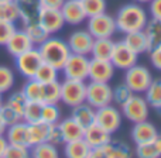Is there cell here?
Segmentation results:
<instances>
[{
    "label": "cell",
    "instance_id": "obj_42",
    "mask_svg": "<svg viewBox=\"0 0 161 158\" xmlns=\"http://www.w3.org/2000/svg\"><path fill=\"white\" fill-rule=\"evenodd\" d=\"M131 95H133V92L129 89V86L126 85L125 82L116 85L114 88H112V100H113L114 103H117V105H120V106H122L123 103L131 96Z\"/></svg>",
    "mask_w": 161,
    "mask_h": 158
},
{
    "label": "cell",
    "instance_id": "obj_7",
    "mask_svg": "<svg viewBox=\"0 0 161 158\" xmlns=\"http://www.w3.org/2000/svg\"><path fill=\"white\" fill-rule=\"evenodd\" d=\"M86 83L83 80L64 79L61 82V102L67 106L74 107L85 102Z\"/></svg>",
    "mask_w": 161,
    "mask_h": 158
},
{
    "label": "cell",
    "instance_id": "obj_21",
    "mask_svg": "<svg viewBox=\"0 0 161 158\" xmlns=\"http://www.w3.org/2000/svg\"><path fill=\"white\" fill-rule=\"evenodd\" d=\"M122 41L127 45V48H130L137 55L148 52V42H147V38H146V34L143 30L127 33Z\"/></svg>",
    "mask_w": 161,
    "mask_h": 158
},
{
    "label": "cell",
    "instance_id": "obj_39",
    "mask_svg": "<svg viewBox=\"0 0 161 158\" xmlns=\"http://www.w3.org/2000/svg\"><path fill=\"white\" fill-rule=\"evenodd\" d=\"M61 120V109L58 105H42L41 109V122L47 124L59 123Z\"/></svg>",
    "mask_w": 161,
    "mask_h": 158
},
{
    "label": "cell",
    "instance_id": "obj_50",
    "mask_svg": "<svg viewBox=\"0 0 161 158\" xmlns=\"http://www.w3.org/2000/svg\"><path fill=\"white\" fill-rule=\"evenodd\" d=\"M88 158H108V155H106V153L103 151V148L100 147V148H92Z\"/></svg>",
    "mask_w": 161,
    "mask_h": 158
},
{
    "label": "cell",
    "instance_id": "obj_27",
    "mask_svg": "<svg viewBox=\"0 0 161 158\" xmlns=\"http://www.w3.org/2000/svg\"><path fill=\"white\" fill-rule=\"evenodd\" d=\"M59 102H61V82L54 80L50 83H42V105H58Z\"/></svg>",
    "mask_w": 161,
    "mask_h": 158
},
{
    "label": "cell",
    "instance_id": "obj_18",
    "mask_svg": "<svg viewBox=\"0 0 161 158\" xmlns=\"http://www.w3.org/2000/svg\"><path fill=\"white\" fill-rule=\"evenodd\" d=\"M4 137L8 144L23 145V147L30 148V141H28V123L23 122V120L8 126L6 128Z\"/></svg>",
    "mask_w": 161,
    "mask_h": 158
},
{
    "label": "cell",
    "instance_id": "obj_13",
    "mask_svg": "<svg viewBox=\"0 0 161 158\" xmlns=\"http://www.w3.org/2000/svg\"><path fill=\"white\" fill-rule=\"evenodd\" d=\"M114 76V67L110 61L103 59H89V71L88 79L92 82H110V79Z\"/></svg>",
    "mask_w": 161,
    "mask_h": 158
},
{
    "label": "cell",
    "instance_id": "obj_55",
    "mask_svg": "<svg viewBox=\"0 0 161 158\" xmlns=\"http://www.w3.org/2000/svg\"><path fill=\"white\" fill-rule=\"evenodd\" d=\"M4 2H14V0H0V3H4Z\"/></svg>",
    "mask_w": 161,
    "mask_h": 158
},
{
    "label": "cell",
    "instance_id": "obj_9",
    "mask_svg": "<svg viewBox=\"0 0 161 158\" xmlns=\"http://www.w3.org/2000/svg\"><path fill=\"white\" fill-rule=\"evenodd\" d=\"M88 71H89V58L86 55H79V54H72L68 57L62 67L65 79H74V80H83L88 79Z\"/></svg>",
    "mask_w": 161,
    "mask_h": 158
},
{
    "label": "cell",
    "instance_id": "obj_37",
    "mask_svg": "<svg viewBox=\"0 0 161 158\" xmlns=\"http://www.w3.org/2000/svg\"><path fill=\"white\" fill-rule=\"evenodd\" d=\"M80 3H82L86 17H93L106 13V7H108L106 0H80Z\"/></svg>",
    "mask_w": 161,
    "mask_h": 158
},
{
    "label": "cell",
    "instance_id": "obj_44",
    "mask_svg": "<svg viewBox=\"0 0 161 158\" xmlns=\"http://www.w3.org/2000/svg\"><path fill=\"white\" fill-rule=\"evenodd\" d=\"M47 143L55 145V147H58V145H61V144H64L65 143L59 123L50 124V127H48V134H47Z\"/></svg>",
    "mask_w": 161,
    "mask_h": 158
},
{
    "label": "cell",
    "instance_id": "obj_4",
    "mask_svg": "<svg viewBox=\"0 0 161 158\" xmlns=\"http://www.w3.org/2000/svg\"><path fill=\"white\" fill-rule=\"evenodd\" d=\"M148 113H150V106L144 99V96L139 93H133L122 105V114L131 123L147 120Z\"/></svg>",
    "mask_w": 161,
    "mask_h": 158
},
{
    "label": "cell",
    "instance_id": "obj_45",
    "mask_svg": "<svg viewBox=\"0 0 161 158\" xmlns=\"http://www.w3.org/2000/svg\"><path fill=\"white\" fill-rule=\"evenodd\" d=\"M0 112H2L3 120H4V123L7 124V127L8 126H11V124H14V123L20 122V120H23L21 116H20L16 110H13L10 106L6 105V103H3V106L0 107Z\"/></svg>",
    "mask_w": 161,
    "mask_h": 158
},
{
    "label": "cell",
    "instance_id": "obj_32",
    "mask_svg": "<svg viewBox=\"0 0 161 158\" xmlns=\"http://www.w3.org/2000/svg\"><path fill=\"white\" fill-rule=\"evenodd\" d=\"M144 99L147 100L148 106L154 109L161 106V78L151 80V83L144 92Z\"/></svg>",
    "mask_w": 161,
    "mask_h": 158
},
{
    "label": "cell",
    "instance_id": "obj_26",
    "mask_svg": "<svg viewBox=\"0 0 161 158\" xmlns=\"http://www.w3.org/2000/svg\"><path fill=\"white\" fill-rule=\"evenodd\" d=\"M102 148L106 153L108 158H133V153H131L130 147L120 140H110Z\"/></svg>",
    "mask_w": 161,
    "mask_h": 158
},
{
    "label": "cell",
    "instance_id": "obj_52",
    "mask_svg": "<svg viewBox=\"0 0 161 158\" xmlns=\"http://www.w3.org/2000/svg\"><path fill=\"white\" fill-rule=\"evenodd\" d=\"M6 128H7V124L4 123V120H3V116H2V112H0V136H4Z\"/></svg>",
    "mask_w": 161,
    "mask_h": 158
},
{
    "label": "cell",
    "instance_id": "obj_40",
    "mask_svg": "<svg viewBox=\"0 0 161 158\" xmlns=\"http://www.w3.org/2000/svg\"><path fill=\"white\" fill-rule=\"evenodd\" d=\"M14 72L11 68L6 65H0V93H6L14 86Z\"/></svg>",
    "mask_w": 161,
    "mask_h": 158
},
{
    "label": "cell",
    "instance_id": "obj_36",
    "mask_svg": "<svg viewBox=\"0 0 161 158\" xmlns=\"http://www.w3.org/2000/svg\"><path fill=\"white\" fill-rule=\"evenodd\" d=\"M41 109H42V103L40 102H28L25 103V107L23 110V122L25 123H36L41 120Z\"/></svg>",
    "mask_w": 161,
    "mask_h": 158
},
{
    "label": "cell",
    "instance_id": "obj_33",
    "mask_svg": "<svg viewBox=\"0 0 161 158\" xmlns=\"http://www.w3.org/2000/svg\"><path fill=\"white\" fill-rule=\"evenodd\" d=\"M31 158H59V153L55 145L50 143H40L30 147Z\"/></svg>",
    "mask_w": 161,
    "mask_h": 158
},
{
    "label": "cell",
    "instance_id": "obj_25",
    "mask_svg": "<svg viewBox=\"0 0 161 158\" xmlns=\"http://www.w3.org/2000/svg\"><path fill=\"white\" fill-rule=\"evenodd\" d=\"M113 45H114V41L112 38H95L93 45H92V51H91L92 58L110 61Z\"/></svg>",
    "mask_w": 161,
    "mask_h": 158
},
{
    "label": "cell",
    "instance_id": "obj_6",
    "mask_svg": "<svg viewBox=\"0 0 161 158\" xmlns=\"http://www.w3.org/2000/svg\"><path fill=\"white\" fill-rule=\"evenodd\" d=\"M85 102L93 109L112 105V86L108 82H89L86 85Z\"/></svg>",
    "mask_w": 161,
    "mask_h": 158
},
{
    "label": "cell",
    "instance_id": "obj_34",
    "mask_svg": "<svg viewBox=\"0 0 161 158\" xmlns=\"http://www.w3.org/2000/svg\"><path fill=\"white\" fill-rule=\"evenodd\" d=\"M21 92L28 102H40L41 103L42 83H40L38 80H36L34 78L27 79V82H25L24 86H23Z\"/></svg>",
    "mask_w": 161,
    "mask_h": 158
},
{
    "label": "cell",
    "instance_id": "obj_24",
    "mask_svg": "<svg viewBox=\"0 0 161 158\" xmlns=\"http://www.w3.org/2000/svg\"><path fill=\"white\" fill-rule=\"evenodd\" d=\"M148 42V51L161 45V20L148 19L143 28Z\"/></svg>",
    "mask_w": 161,
    "mask_h": 158
},
{
    "label": "cell",
    "instance_id": "obj_14",
    "mask_svg": "<svg viewBox=\"0 0 161 158\" xmlns=\"http://www.w3.org/2000/svg\"><path fill=\"white\" fill-rule=\"evenodd\" d=\"M38 23L50 35L59 33L65 25L61 10H57V8H41L38 16Z\"/></svg>",
    "mask_w": 161,
    "mask_h": 158
},
{
    "label": "cell",
    "instance_id": "obj_31",
    "mask_svg": "<svg viewBox=\"0 0 161 158\" xmlns=\"http://www.w3.org/2000/svg\"><path fill=\"white\" fill-rule=\"evenodd\" d=\"M24 31H25V34L28 35L30 41L33 42L34 47H38V45H41L42 42H44L45 40L48 38V37H50V34H48L47 31L42 28V25L40 24L38 21L30 23V24H25L24 25Z\"/></svg>",
    "mask_w": 161,
    "mask_h": 158
},
{
    "label": "cell",
    "instance_id": "obj_48",
    "mask_svg": "<svg viewBox=\"0 0 161 158\" xmlns=\"http://www.w3.org/2000/svg\"><path fill=\"white\" fill-rule=\"evenodd\" d=\"M150 14L151 19L161 20V0H151L150 2Z\"/></svg>",
    "mask_w": 161,
    "mask_h": 158
},
{
    "label": "cell",
    "instance_id": "obj_56",
    "mask_svg": "<svg viewBox=\"0 0 161 158\" xmlns=\"http://www.w3.org/2000/svg\"><path fill=\"white\" fill-rule=\"evenodd\" d=\"M157 110H158V112H160V114H161V106H160V107H157Z\"/></svg>",
    "mask_w": 161,
    "mask_h": 158
},
{
    "label": "cell",
    "instance_id": "obj_46",
    "mask_svg": "<svg viewBox=\"0 0 161 158\" xmlns=\"http://www.w3.org/2000/svg\"><path fill=\"white\" fill-rule=\"evenodd\" d=\"M16 24L14 23H8V21H0V45L4 47L6 42L8 41L13 33L16 31Z\"/></svg>",
    "mask_w": 161,
    "mask_h": 158
},
{
    "label": "cell",
    "instance_id": "obj_17",
    "mask_svg": "<svg viewBox=\"0 0 161 158\" xmlns=\"http://www.w3.org/2000/svg\"><path fill=\"white\" fill-rule=\"evenodd\" d=\"M131 140L134 141V144H143V143H148L151 140H156L160 136L157 127L150 123L148 120L139 123H133V127L130 131Z\"/></svg>",
    "mask_w": 161,
    "mask_h": 158
},
{
    "label": "cell",
    "instance_id": "obj_49",
    "mask_svg": "<svg viewBox=\"0 0 161 158\" xmlns=\"http://www.w3.org/2000/svg\"><path fill=\"white\" fill-rule=\"evenodd\" d=\"M42 8H57L59 10L65 0H38Z\"/></svg>",
    "mask_w": 161,
    "mask_h": 158
},
{
    "label": "cell",
    "instance_id": "obj_11",
    "mask_svg": "<svg viewBox=\"0 0 161 158\" xmlns=\"http://www.w3.org/2000/svg\"><path fill=\"white\" fill-rule=\"evenodd\" d=\"M139 55L134 54L130 48H127V45L123 41H117L113 45V51H112L110 62L114 67V69H122L126 71L130 67L137 64Z\"/></svg>",
    "mask_w": 161,
    "mask_h": 158
},
{
    "label": "cell",
    "instance_id": "obj_16",
    "mask_svg": "<svg viewBox=\"0 0 161 158\" xmlns=\"http://www.w3.org/2000/svg\"><path fill=\"white\" fill-rule=\"evenodd\" d=\"M83 140L91 148H100L110 141L112 134L106 131L103 127H100L99 124L92 123L83 131Z\"/></svg>",
    "mask_w": 161,
    "mask_h": 158
},
{
    "label": "cell",
    "instance_id": "obj_5",
    "mask_svg": "<svg viewBox=\"0 0 161 158\" xmlns=\"http://www.w3.org/2000/svg\"><path fill=\"white\" fill-rule=\"evenodd\" d=\"M153 80V75H151L150 69L144 65H133L129 69H126L125 74V83L129 86L133 93H144L146 89Z\"/></svg>",
    "mask_w": 161,
    "mask_h": 158
},
{
    "label": "cell",
    "instance_id": "obj_47",
    "mask_svg": "<svg viewBox=\"0 0 161 158\" xmlns=\"http://www.w3.org/2000/svg\"><path fill=\"white\" fill-rule=\"evenodd\" d=\"M148 52H150V62L153 64V67L156 68V69L161 71V45L157 48L150 50Z\"/></svg>",
    "mask_w": 161,
    "mask_h": 158
},
{
    "label": "cell",
    "instance_id": "obj_43",
    "mask_svg": "<svg viewBox=\"0 0 161 158\" xmlns=\"http://www.w3.org/2000/svg\"><path fill=\"white\" fill-rule=\"evenodd\" d=\"M3 158H31L30 148L23 147V145L8 144L3 154Z\"/></svg>",
    "mask_w": 161,
    "mask_h": 158
},
{
    "label": "cell",
    "instance_id": "obj_12",
    "mask_svg": "<svg viewBox=\"0 0 161 158\" xmlns=\"http://www.w3.org/2000/svg\"><path fill=\"white\" fill-rule=\"evenodd\" d=\"M93 41L95 38L88 33V30H76L74 33H71L67 44L72 54H79V55L88 57L91 55Z\"/></svg>",
    "mask_w": 161,
    "mask_h": 158
},
{
    "label": "cell",
    "instance_id": "obj_2",
    "mask_svg": "<svg viewBox=\"0 0 161 158\" xmlns=\"http://www.w3.org/2000/svg\"><path fill=\"white\" fill-rule=\"evenodd\" d=\"M40 55L42 58V62L53 65L54 68H57L58 71L62 69L65 61L68 59V57L71 55L69 47H68L67 41H64L62 38L58 37H48L41 45H38Z\"/></svg>",
    "mask_w": 161,
    "mask_h": 158
},
{
    "label": "cell",
    "instance_id": "obj_23",
    "mask_svg": "<svg viewBox=\"0 0 161 158\" xmlns=\"http://www.w3.org/2000/svg\"><path fill=\"white\" fill-rule=\"evenodd\" d=\"M59 126H61L62 130V136H64V141H75V140H80L83 139V131L85 128L76 123L72 117H68V119L59 120ZM64 143V144H65Z\"/></svg>",
    "mask_w": 161,
    "mask_h": 158
},
{
    "label": "cell",
    "instance_id": "obj_30",
    "mask_svg": "<svg viewBox=\"0 0 161 158\" xmlns=\"http://www.w3.org/2000/svg\"><path fill=\"white\" fill-rule=\"evenodd\" d=\"M48 127H50V124L41 122V120L28 124V141H30V147L47 141Z\"/></svg>",
    "mask_w": 161,
    "mask_h": 158
},
{
    "label": "cell",
    "instance_id": "obj_29",
    "mask_svg": "<svg viewBox=\"0 0 161 158\" xmlns=\"http://www.w3.org/2000/svg\"><path fill=\"white\" fill-rule=\"evenodd\" d=\"M92 148L85 143V140H75V141L65 143L64 155L65 158H88Z\"/></svg>",
    "mask_w": 161,
    "mask_h": 158
},
{
    "label": "cell",
    "instance_id": "obj_3",
    "mask_svg": "<svg viewBox=\"0 0 161 158\" xmlns=\"http://www.w3.org/2000/svg\"><path fill=\"white\" fill-rule=\"evenodd\" d=\"M86 20V30L93 38H112L117 31L114 17L108 13L88 17Z\"/></svg>",
    "mask_w": 161,
    "mask_h": 158
},
{
    "label": "cell",
    "instance_id": "obj_1",
    "mask_svg": "<svg viewBox=\"0 0 161 158\" xmlns=\"http://www.w3.org/2000/svg\"><path fill=\"white\" fill-rule=\"evenodd\" d=\"M147 20V11L139 3H127V4L122 6L114 17L117 30L123 34L143 30Z\"/></svg>",
    "mask_w": 161,
    "mask_h": 158
},
{
    "label": "cell",
    "instance_id": "obj_20",
    "mask_svg": "<svg viewBox=\"0 0 161 158\" xmlns=\"http://www.w3.org/2000/svg\"><path fill=\"white\" fill-rule=\"evenodd\" d=\"M19 10V17L23 21V24L38 21V16L41 11V4L38 0H14Z\"/></svg>",
    "mask_w": 161,
    "mask_h": 158
},
{
    "label": "cell",
    "instance_id": "obj_41",
    "mask_svg": "<svg viewBox=\"0 0 161 158\" xmlns=\"http://www.w3.org/2000/svg\"><path fill=\"white\" fill-rule=\"evenodd\" d=\"M4 103L7 106H10L13 110H16L20 116H23V110H24V107H25L27 99H25V96L23 95L21 90H17V92H14V93H11Z\"/></svg>",
    "mask_w": 161,
    "mask_h": 158
},
{
    "label": "cell",
    "instance_id": "obj_28",
    "mask_svg": "<svg viewBox=\"0 0 161 158\" xmlns=\"http://www.w3.org/2000/svg\"><path fill=\"white\" fill-rule=\"evenodd\" d=\"M137 158H161V136L148 143L136 144Z\"/></svg>",
    "mask_w": 161,
    "mask_h": 158
},
{
    "label": "cell",
    "instance_id": "obj_8",
    "mask_svg": "<svg viewBox=\"0 0 161 158\" xmlns=\"http://www.w3.org/2000/svg\"><path fill=\"white\" fill-rule=\"evenodd\" d=\"M14 64H16L17 71H19V74L21 76H24L25 79L34 78L37 69L42 64V58L40 55L38 48L33 47L31 50L20 54L19 57L14 58Z\"/></svg>",
    "mask_w": 161,
    "mask_h": 158
},
{
    "label": "cell",
    "instance_id": "obj_10",
    "mask_svg": "<svg viewBox=\"0 0 161 158\" xmlns=\"http://www.w3.org/2000/svg\"><path fill=\"white\" fill-rule=\"evenodd\" d=\"M95 123L110 134H113L122 126V112H119V109L112 105L99 107L96 109V113H95Z\"/></svg>",
    "mask_w": 161,
    "mask_h": 158
},
{
    "label": "cell",
    "instance_id": "obj_35",
    "mask_svg": "<svg viewBox=\"0 0 161 158\" xmlns=\"http://www.w3.org/2000/svg\"><path fill=\"white\" fill-rule=\"evenodd\" d=\"M58 72L59 71L57 68H54L53 65L42 62L40 65V68L37 69L34 79L38 80L40 83H50V82H54V80H58Z\"/></svg>",
    "mask_w": 161,
    "mask_h": 158
},
{
    "label": "cell",
    "instance_id": "obj_22",
    "mask_svg": "<svg viewBox=\"0 0 161 158\" xmlns=\"http://www.w3.org/2000/svg\"><path fill=\"white\" fill-rule=\"evenodd\" d=\"M95 113H96V109H93L91 105L83 102L78 106H74L71 117H72L76 123H79L83 128H86L88 126H91L92 123H95Z\"/></svg>",
    "mask_w": 161,
    "mask_h": 158
},
{
    "label": "cell",
    "instance_id": "obj_53",
    "mask_svg": "<svg viewBox=\"0 0 161 158\" xmlns=\"http://www.w3.org/2000/svg\"><path fill=\"white\" fill-rule=\"evenodd\" d=\"M151 0H136V3H139V4H142V3H150Z\"/></svg>",
    "mask_w": 161,
    "mask_h": 158
},
{
    "label": "cell",
    "instance_id": "obj_51",
    "mask_svg": "<svg viewBox=\"0 0 161 158\" xmlns=\"http://www.w3.org/2000/svg\"><path fill=\"white\" fill-rule=\"evenodd\" d=\"M7 145H8V143H7V140H6V137L0 136V158H3V154H4Z\"/></svg>",
    "mask_w": 161,
    "mask_h": 158
},
{
    "label": "cell",
    "instance_id": "obj_15",
    "mask_svg": "<svg viewBox=\"0 0 161 158\" xmlns=\"http://www.w3.org/2000/svg\"><path fill=\"white\" fill-rule=\"evenodd\" d=\"M59 10H61V14L64 17L65 24L79 25L88 19L80 0H65Z\"/></svg>",
    "mask_w": 161,
    "mask_h": 158
},
{
    "label": "cell",
    "instance_id": "obj_19",
    "mask_svg": "<svg viewBox=\"0 0 161 158\" xmlns=\"http://www.w3.org/2000/svg\"><path fill=\"white\" fill-rule=\"evenodd\" d=\"M4 47H6V50H7V52L10 54L11 57L16 58L20 54L31 50L34 45H33V42L30 41V38H28V35L25 34L24 30H16L13 33V35L8 38V41L6 42Z\"/></svg>",
    "mask_w": 161,
    "mask_h": 158
},
{
    "label": "cell",
    "instance_id": "obj_38",
    "mask_svg": "<svg viewBox=\"0 0 161 158\" xmlns=\"http://www.w3.org/2000/svg\"><path fill=\"white\" fill-rule=\"evenodd\" d=\"M17 20H20V17L16 3L14 2L0 3V21L16 23Z\"/></svg>",
    "mask_w": 161,
    "mask_h": 158
},
{
    "label": "cell",
    "instance_id": "obj_54",
    "mask_svg": "<svg viewBox=\"0 0 161 158\" xmlns=\"http://www.w3.org/2000/svg\"><path fill=\"white\" fill-rule=\"evenodd\" d=\"M3 103H4V99H3V93H0V107L3 106Z\"/></svg>",
    "mask_w": 161,
    "mask_h": 158
}]
</instances>
